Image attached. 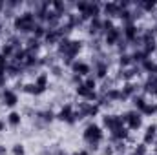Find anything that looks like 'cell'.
<instances>
[{
    "mask_svg": "<svg viewBox=\"0 0 157 155\" xmlns=\"http://www.w3.org/2000/svg\"><path fill=\"white\" fill-rule=\"evenodd\" d=\"M35 24H37L35 13L29 11V9H26V11H22V13H17V17L13 18V29H15V33L20 35V37H24V35L29 37L31 31H33V28H35Z\"/></svg>",
    "mask_w": 157,
    "mask_h": 155,
    "instance_id": "cell-1",
    "label": "cell"
},
{
    "mask_svg": "<svg viewBox=\"0 0 157 155\" xmlns=\"http://www.w3.org/2000/svg\"><path fill=\"white\" fill-rule=\"evenodd\" d=\"M82 139L86 144H102V141H104L102 126H99L95 122H88V126L82 131Z\"/></svg>",
    "mask_w": 157,
    "mask_h": 155,
    "instance_id": "cell-2",
    "label": "cell"
},
{
    "mask_svg": "<svg viewBox=\"0 0 157 155\" xmlns=\"http://www.w3.org/2000/svg\"><path fill=\"white\" fill-rule=\"evenodd\" d=\"M57 120H60V122H66V124H70V126H73L75 122H77V117H75V106L73 104H64L60 110H59V113H57Z\"/></svg>",
    "mask_w": 157,
    "mask_h": 155,
    "instance_id": "cell-3",
    "label": "cell"
},
{
    "mask_svg": "<svg viewBox=\"0 0 157 155\" xmlns=\"http://www.w3.org/2000/svg\"><path fill=\"white\" fill-rule=\"evenodd\" d=\"M121 126H126L124 113L122 115H112V113L102 115V128H106L108 131H113V130H117Z\"/></svg>",
    "mask_w": 157,
    "mask_h": 155,
    "instance_id": "cell-4",
    "label": "cell"
},
{
    "mask_svg": "<svg viewBox=\"0 0 157 155\" xmlns=\"http://www.w3.org/2000/svg\"><path fill=\"white\" fill-rule=\"evenodd\" d=\"M124 120H126V128H128L130 131H135V130H139V128L143 126V115H141V112H137V110L126 112V113H124Z\"/></svg>",
    "mask_w": 157,
    "mask_h": 155,
    "instance_id": "cell-5",
    "label": "cell"
},
{
    "mask_svg": "<svg viewBox=\"0 0 157 155\" xmlns=\"http://www.w3.org/2000/svg\"><path fill=\"white\" fill-rule=\"evenodd\" d=\"M0 102L7 108H15L18 104V93L15 89L4 88V89H0Z\"/></svg>",
    "mask_w": 157,
    "mask_h": 155,
    "instance_id": "cell-6",
    "label": "cell"
},
{
    "mask_svg": "<svg viewBox=\"0 0 157 155\" xmlns=\"http://www.w3.org/2000/svg\"><path fill=\"white\" fill-rule=\"evenodd\" d=\"M70 70H71L73 75H78V77H82V78H86L88 75H91V64H88V62H84V60H78V59L70 66Z\"/></svg>",
    "mask_w": 157,
    "mask_h": 155,
    "instance_id": "cell-7",
    "label": "cell"
},
{
    "mask_svg": "<svg viewBox=\"0 0 157 155\" xmlns=\"http://www.w3.org/2000/svg\"><path fill=\"white\" fill-rule=\"evenodd\" d=\"M102 39H104V46H108V47H115L117 42L122 39V28L115 26V28H113L112 31H108Z\"/></svg>",
    "mask_w": 157,
    "mask_h": 155,
    "instance_id": "cell-8",
    "label": "cell"
},
{
    "mask_svg": "<svg viewBox=\"0 0 157 155\" xmlns=\"http://www.w3.org/2000/svg\"><path fill=\"white\" fill-rule=\"evenodd\" d=\"M121 91H122V95H124V97L130 100L133 95L141 93L143 89H141V84H139V82L132 80V82H122V86H121Z\"/></svg>",
    "mask_w": 157,
    "mask_h": 155,
    "instance_id": "cell-9",
    "label": "cell"
},
{
    "mask_svg": "<svg viewBox=\"0 0 157 155\" xmlns=\"http://www.w3.org/2000/svg\"><path fill=\"white\" fill-rule=\"evenodd\" d=\"M141 29L143 28H139L137 24H126V26H122V37L132 44L133 40L141 35Z\"/></svg>",
    "mask_w": 157,
    "mask_h": 155,
    "instance_id": "cell-10",
    "label": "cell"
},
{
    "mask_svg": "<svg viewBox=\"0 0 157 155\" xmlns=\"http://www.w3.org/2000/svg\"><path fill=\"white\" fill-rule=\"evenodd\" d=\"M119 13H121V7H119L117 2H106L102 4V15L106 18H119Z\"/></svg>",
    "mask_w": 157,
    "mask_h": 155,
    "instance_id": "cell-11",
    "label": "cell"
},
{
    "mask_svg": "<svg viewBox=\"0 0 157 155\" xmlns=\"http://www.w3.org/2000/svg\"><path fill=\"white\" fill-rule=\"evenodd\" d=\"M155 141H157V124H150V126H146V130H144L143 144H146V146H154Z\"/></svg>",
    "mask_w": 157,
    "mask_h": 155,
    "instance_id": "cell-12",
    "label": "cell"
},
{
    "mask_svg": "<svg viewBox=\"0 0 157 155\" xmlns=\"http://www.w3.org/2000/svg\"><path fill=\"white\" fill-rule=\"evenodd\" d=\"M128 139H130V130L126 126H121L117 130L110 131V142L112 144L113 142H119V141H128Z\"/></svg>",
    "mask_w": 157,
    "mask_h": 155,
    "instance_id": "cell-13",
    "label": "cell"
},
{
    "mask_svg": "<svg viewBox=\"0 0 157 155\" xmlns=\"http://www.w3.org/2000/svg\"><path fill=\"white\" fill-rule=\"evenodd\" d=\"M33 84H35V88H37V93L42 95L46 89H48V84H49V73H39L35 80H33Z\"/></svg>",
    "mask_w": 157,
    "mask_h": 155,
    "instance_id": "cell-14",
    "label": "cell"
},
{
    "mask_svg": "<svg viewBox=\"0 0 157 155\" xmlns=\"http://www.w3.org/2000/svg\"><path fill=\"white\" fill-rule=\"evenodd\" d=\"M101 31H102V18L101 17L99 18H91L88 22V33H90V37H102Z\"/></svg>",
    "mask_w": 157,
    "mask_h": 155,
    "instance_id": "cell-15",
    "label": "cell"
},
{
    "mask_svg": "<svg viewBox=\"0 0 157 155\" xmlns=\"http://www.w3.org/2000/svg\"><path fill=\"white\" fill-rule=\"evenodd\" d=\"M40 47H42V40L35 39V37H26V40H24V49L26 51H31V53H39Z\"/></svg>",
    "mask_w": 157,
    "mask_h": 155,
    "instance_id": "cell-16",
    "label": "cell"
},
{
    "mask_svg": "<svg viewBox=\"0 0 157 155\" xmlns=\"http://www.w3.org/2000/svg\"><path fill=\"white\" fill-rule=\"evenodd\" d=\"M132 106H133V110H137V112H141L146 104H148V100H146V95L141 91V93H137V95H133L132 99Z\"/></svg>",
    "mask_w": 157,
    "mask_h": 155,
    "instance_id": "cell-17",
    "label": "cell"
},
{
    "mask_svg": "<svg viewBox=\"0 0 157 155\" xmlns=\"http://www.w3.org/2000/svg\"><path fill=\"white\" fill-rule=\"evenodd\" d=\"M60 40V35H59V29H48L46 35H44V42L48 46H57Z\"/></svg>",
    "mask_w": 157,
    "mask_h": 155,
    "instance_id": "cell-18",
    "label": "cell"
},
{
    "mask_svg": "<svg viewBox=\"0 0 157 155\" xmlns=\"http://www.w3.org/2000/svg\"><path fill=\"white\" fill-rule=\"evenodd\" d=\"M6 122L11 126V128H18L20 126V122H22V113L20 112H9V115L6 117Z\"/></svg>",
    "mask_w": 157,
    "mask_h": 155,
    "instance_id": "cell-19",
    "label": "cell"
},
{
    "mask_svg": "<svg viewBox=\"0 0 157 155\" xmlns=\"http://www.w3.org/2000/svg\"><path fill=\"white\" fill-rule=\"evenodd\" d=\"M119 68H132L133 66V60H132V53L128 51V53H122V55H119Z\"/></svg>",
    "mask_w": 157,
    "mask_h": 155,
    "instance_id": "cell-20",
    "label": "cell"
},
{
    "mask_svg": "<svg viewBox=\"0 0 157 155\" xmlns=\"http://www.w3.org/2000/svg\"><path fill=\"white\" fill-rule=\"evenodd\" d=\"M75 93H77L82 100H88V99H90V95H91L93 91H91V89H88V88H86V84L82 82V84H78L77 88H75Z\"/></svg>",
    "mask_w": 157,
    "mask_h": 155,
    "instance_id": "cell-21",
    "label": "cell"
},
{
    "mask_svg": "<svg viewBox=\"0 0 157 155\" xmlns=\"http://www.w3.org/2000/svg\"><path fill=\"white\" fill-rule=\"evenodd\" d=\"M46 31H48V28H46L44 24H35V28H33V31H31V37H35V39H39V40H44Z\"/></svg>",
    "mask_w": 157,
    "mask_h": 155,
    "instance_id": "cell-22",
    "label": "cell"
},
{
    "mask_svg": "<svg viewBox=\"0 0 157 155\" xmlns=\"http://www.w3.org/2000/svg\"><path fill=\"white\" fill-rule=\"evenodd\" d=\"M0 53H2L7 60H11V59H13V55H15V47H13L11 44L4 42V44H2V49H0Z\"/></svg>",
    "mask_w": 157,
    "mask_h": 155,
    "instance_id": "cell-23",
    "label": "cell"
},
{
    "mask_svg": "<svg viewBox=\"0 0 157 155\" xmlns=\"http://www.w3.org/2000/svg\"><path fill=\"white\" fill-rule=\"evenodd\" d=\"M113 28H115V22H113L112 18H102V31H101V35L104 37V35H106L108 31H112Z\"/></svg>",
    "mask_w": 157,
    "mask_h": 155,
    "instance_id": "cell-24",
    "label": "cell"
},
{
    "mask_svg": "<svg viewBox=\"0 0 157 155\" xmlns=\"http://www.w3.org/2000/svg\"><path fill=\"white\" fill-rule=\"evenodd\" d=\"M84 84H86V88H88V89L97 91V78L93 77V73H91V75H88V77L84 78Z\"/></svg>",
    "mask_w": 157,
    "mask_h": 155,
    "instance_id": "cell-25",
    "label": "cell"
},
{
    "mask_svg": "<svg viewBox=\"0 0 157 155\" xmlns=\"http://www.w3.org/2000/svg\"><path fill=\"white\" fill-rule=\"evenodd\" d=\"M49 73H51L53 77H62V73H64V68H62V64H60V62H57V64L49 66Z\"/></svg>",
    "mask_w": 157,
    "mask_h": 155,
    "instance_id": "cell-26",
    "label": "cell"
},
{
    "mask_svg": "<svg viewBox=\"0 0 157 155\" xmlns=\"http://www.w3.org/2000/svg\"><path fill=\"white\" fill-rule=\"evenodd\" d=\"M154 113H157V110H155V104H152V102H148V104L141 110V115L143 117H150V115H154Z\"/></svg>",
    "mask_w": 157,
    "mask_h": 155,
    "instance_id": "cell-27",
    "label": "cell"
},
{
    "mask_svg": "<svg viewBox=\"0 0 157 155\" xmlns=\"http://www.w3.org/2000/svg\"><path fill=\"white\" fill-rule=\"evenodd\" d=\"M112 144V142H110ZM126 141H119V142H113V150H115V153H126Z\"/></svg>",
    "mask_w": 157,
    "mask_h": 155,
    "instance_id": "cell-28",
    "label": "cell"
},
{
    "mask_svg": "<svg viewBox=\"0 0 157 155\" xmlns=\"http://www.w3.org/2000/svg\"><path fill=\"white\" fill-rule=\"evenodd\" d=\"M133 155H148V146L146 144H135V148H133V152H132Z\"/></svg>",
    "mask_w": 157,
    "mask_h": 155,
    "instance_id": "cell-29",
    "label": "cell"
},
{
    "mask_svg": "<svg viewBox=\"0 0 157 155\" xmlns=\"http://www.w3.org/2000/svg\"><path fill=\"white\" fill-rule=\"evenodd\" d=\"M11 153H13V155H26V148H24V144H20V142L13 144V148H11Z\"/></svg>",
    "mask_w": 157,
    "mask_h": 155,
    "instance_id": "cell-30",
    "label": "cell"
},
{
    "mask_svg": "<svg viewBox=\"0 0 157 155\" xmlns=\"http://www.w3.org/2000/svg\"><path fill=\"white\" fill-rule=\"evenodd\" d=\"M101 153L102 155H115V150H113V144H106L101 148Z\"/></svg>",
    "mask_w": 157,
    "mask_h": 155,
    "instance_id": "cell-31",
    "label": "cell"
},
{
    "mask_svg": "<svg viewBox=\"0 0 157 155\" xmlns=\"http://www.w3.org/2000/svg\"><path fill=\"white\" fill-rule=\"evenodd\" d=\"M70 82H71V84H73V86L77 88L78 84H82V82H84V78L78 77V75H73V73H71V77H70Z\"/></svg>",
    "mask_w": 157,
    "mask_h": 155,
    "instance_id": "cell-32",
    "label": "cell"
},
{
    "mask_svg": "<svg viewBox=\"0 0 157 155\" xmlns=\"http://www.w3.org/2000/svg\"><path fill=\"white\" fill-rule=\"evenodd\" d=\"M7 62H9V60H7V59H6V57L0 53V71H6V68H7Z\"/></svg>",
    "mask_w": 157,
    "mask_h": 155,
    "instance_id": "cell-33",
    "label": "cell"
},
{
    "mask_svg": "<svg viewBox=\"0 0 157 155\" xmlns=\"http://www.w3.org/2000/svg\"><path fill=\"white\" fill-rule=\"evenodd\" d=\"M6 82H7V75H6V71H0V88L4 89V86H6Z\"/></svg>",
    "mask_w": 157,
    "mask_h": 155,
    "instance_id": "cell-34",
    "label": "cell"
},
{
    "mask_svg": "<svg viewBox=\"0 0 157 155\" xmlns=\"http://www.w3.org/2000/svg\"><path fill=\"white\" fill-rule=\"evenodd\" d=\"M70 155H90V152L88 150H78V152H73V153H70Z\"/></svg>",
    "mask_w": 157,
    "mask_h": 155,
    "instance_id": "cell-35",
    "label": "cell"
},
{
    "mask_svg": "<svg viewBox=\"0 0 157 155\" xmlns=\"http://www.w3.org/2000/svg\"><path fill=\"white\" fill-rule=\"evenodd\" d=\"M55 150H57V148H53V150H44L40 155H55Z\"/></svg>",
    "mask_w": 157,
    "mask_h": 155,
    "instance_id": "cell-36",
    "label": "cell"
},
{
    "mask_svg": "<svg viewBox=\"0 0 157 155\" xmlns=\"http://www.w3.org/2000/svg\"><path fill=\"white\" fill-rule=\"evenodd\" d=\"M55 155H70V153H68V152H64L62 148H57V150H55Z\"/></svg>",
    "mask_w": 157,
    "mask_h": 155,
    "instance_id": "cell-37",
    "label": "cell"
},
{
    "mask_svg": "<svg viewBox=\"0 0 157 155\" xmlns=\"http://www.w3.org/2000/svg\"><path fill=\"white\" fill-rule=\"evenodd\" d=\"M0 155H7V148L4 144H0Z\"/></svg>",
    "mask_w": 157,
    "mask_h": 155,
    "instance_id": "cell-38",
    "label": "cell"
},
{
    "mask_svg": "<svg viewBox=\"0 0 157 155\" xmlns=\"http://www.w3.org/2000/svg\"><path fill=\"white\" fill-rule=\"evenodd\" d=\"M6 124H7V122H6V120H2V119H0V133H2V131H4V130H6Z\"/></svg>",
    "mask_w": 157,
    "mask_h": 155,
    "instance_id": "cell-39",
    "label": "cell"
},
{
    "mask_svg": "<svg viewBox=\"0 0 157 155\" xmlns=\"http://www.w3.org/2000/svg\"><path fill=\"white\" fill-rule=\"evenodd\" d=\"M4 29H6V22L4 18H0V33H4Z\"/></svg>",
    "mask_w": 157,
    "mask_h": 155,
    "instance_id": "cell-40",
    "label": "cell"
},
{
    "mask_svg": "<svg viewBox=\"0 0 157 155\" xmlns=\"http://www.w3.org/2000/svg\"><path fill=\"white\" fill-rule=\"evenodd\" d=\"M4 9H6V2H2V0H0V18H2V13H4Z\"/></svg>",
    "mask_w": 157,
    "mask_h": 155,
    "instance_id": "cell-41",
    "label": "cell"
},
{
    "mask_svg": "<svg viewBox=\"0 0 157 155\" xmlns=\"http://www.w3.org/2000/svg\"><path fill=\"white\" fill-rule=\"evenodd\" d=\"M155 110H157V102H155Z\"/></svg>",
    "mask_w": 157,
    "mask_h": 155,
    "instance_id": "cell-42",
    "label": "cell"
},
{
    "mask_svg": "<svg viewBox=\"0 0 157 155\" xmlns=\"http://www.w3.org/2000/svg\"><path fill=\"white\" fill-rule=\"evenodd\" d=\"M148 155H150V153H148ZM154 155H155V153H154Z\"/></svg>",
    "mask_w": 157,
    "mask_h": 155,
    "instance_id": "cell-43",
    "label": "cell"
}]
</instances>
